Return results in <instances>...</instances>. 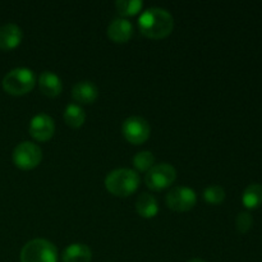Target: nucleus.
Segmentation results:
<instances>
[{"mask_svg":"<svg viewBox=\"0 0 262 262\" xmlns=\"http://www.w3.org/2000/svg\"><path fill=\"white\" fill-rule=\"evenodd\" d=\"M38 87L45 96L56 97L60 95L61 90H63V83L55 73L45 71L38 77Z\"/></svg>","mask_w":262,"mask_h":262,"instance_id":"nucleus-13","label":"nucleus"},{"mask_svg":"<svg viewBox=\"0 0 262 262\" xmlns=\"http://www.w3.org/2000/svg\"><path fill=\"white\" fill-rule=\"evenodd\" d=\"M166 205L176 212H187L197 204V194L189 187H174L166 194Z\"/></svg>","mask_w":262,"mask_h":262,"instance_id":"nucleus-8","label":"nucleus"},{"mask_svg":"<svg viewBox=\"0 0 262 262\" xmlns=\"http://www.w3.org/2000/svg\"><path fill=\"white\" fill-rule=\"evenodd\" d=\"M92 252L89 246L83 243H73L63 251V262H91Z\"/></svg>","mask_w":262,"mask_h":262,"instance_id":"nucleus-14","label":"nucleus"},{"mask_svg":"<svg viewBox=\"0 0 262 262\" xmlns=\"http://www.w3.org/2000/svg\"><path fill=\"white\" fill-rule=\"evenodd\" d=\"M13 163L22 170L35 169L42 160V150L36 143L25 141L15 146L13 151Z\"/></svg>","mask_w":262,"mask_h":262,"instance_id":"nucleus-5","label":"nucleus"},{"mask_svg":"<svg viewBox=\"0 0 262 262\" xmlns=\"http://www.w3.org/2000/svg\"><path fill=\"white\" fill-rule=\"evenodd\" d=\"M177 170L173 165L168 163L155 164L150 170L146 173V186L152 191H161L176 182Z\"/></svg>","mask_w":262,"mask_h":262,"instance_id":"nucleus-6","label":"nucleus"},{"mask_svg":"<svg viewBox=\"0 0 262 262\" xmlns=\"http://www.w3.org/2000/svg\"><path fill=\"white\" fill-rule=\"evenodd\" d=\"M64 120L71 128H79L86 120V113L79 105L69 104L64 112Z\"/></svg>","mask_w":262,"mask_h":262,"instance_id":"nucleus-17","label":"nucleus"},{"mask_svg":"<svg viewBox=\"0 0 262 262\" xmlns=\"http://www.w3.org/2000/svg\"><path fill=\"white\" fill-rule=\"evenodd\" d=\"M123 136L133 145H142L150 138L151 128L147 120L142 117H129L122 125Z\"/></svg>","mask_w":262,"mask_h":262,"instance_id":"nucleus-7","label":"nucleus"},{"mask_svg":"<svg viewBox=\"0 0 262 262\" xmlns=\"http://www.w3.org/2000/svg\"><path fill=\"white\" fill-rule=\"evenodd\" d=\"M253 225V217L251 216L250 212H241L238 214L237 219H235V228L239 233L245 234L248 230L252 228Z\"/></svg>","mask_w":262,"mask_h":262,"instance_id":"nucleus-21","label":"nucleus"},{"mask_svg":"<svg viewBox=\"0 0 262 262\" xmlns=\"http://www.w3.org/2000/svg\"><path fill=\"white\" fill-rule=\"evenodd\" d=\"M23 32L19 26L7 23L0 27V50L9 51L22 42Z\"/></svg>","mask_w":262,"mask_h":262,"instance_id":"nucleus-10","label":"nucleus"},{"mask_svg":"<svg viewBox=\"0 0 262 262\" xmlns=\"http://www.w3.org/2000/svg\"><path fill=\"white\" fill-rule=\"evenodd\" d=\"M142 7L143 3L141 0H118L115 2V8H117L118 13L124 17L136 15L141 12Z\"/></svg>","mask_w":262,"mask_h":262,"instance_id":"nucleus-18","label":"nucleus"},{"mask_svg":"<svg viewBox=\"0 0 262 262\" xmlns=\"http://www.w3.org/2000/svg\"><path fill=\"white\" fill-rule=\"evenodd\" d=\"M133 35V26L125 18H115L107 27V36L117 43H124L129 41Z\"/></svg>","mask_w":262,"mask_h":262,"instance_id":"nucleus-11","label":"nucleus"},{"mask_svg":"<svg viewBox=\"0 0 262 262\" xmlns=\"http://www.w3.org/2000/svg\"><path fill=\"white\" fill-rule=\"evenodd\" d=\"M205 201L209 202L211 205H219L225 200V191L222 186L217 184H212V186L207 187L204 192Z\"/></svg>","mask_w":262,"mask_h":262,"instance_id":"nucleus-20","label":"nucleus"},{"mask_svg":"<svg viewBox=\"0 0 262 262\" xmlns=\"http://www.w3.org/2000/svg\"><path fill=\"white\" fill-rule=\"evenodd\" d=\"M138 27L145 37L161 40L168 37L173 31V15L163 8H148L138 18Z\"/></svg>","mask_w":262,"mask_h":262,"instance_id":"nucleus-1","label":"nucleus"},{"mask_svg":"<svg viewBox=\"0 0 262 262\" xmlns=\"http://www.w3.org/2000/svg\"><path fill=\"white\" fill-rule=\"evenodd\" d=\"M140 186V177L132 169H115L105 178V187L117 197H128L137 191Z\"/></svg>","mask_w":262,"mask_h":262,"instance_id":"nucleus-2","label":"nucleus"},{"mask_svg":"<svg viewBox=\"0 0 262 262\" xmlns=\"http://www.w3.org/2000/svg\"><path fill=\"white\" fill-rule=\"evenodd\" d=\"M133 165L138 171L147 173L155 165V156L150 151H141V152L136 154V156L133 158Z\"/></svg>","mask_w":262,"mask_h":262,"instance_id":"nucleus-19","label":"nucleus"},{"mask_svg":"<svg viewBox=\"0 0 262 262\" xmlns=\"http://www.w3.org/2000/svg\"><path fill=\"white\" fill-rule=\"evenodd\" d=\"M20 262H58V250L46 239H32L23 246Z\"/></svg>","mask_w":262,"mask_h":262,"instance_id":"nucleus-4","label":"nucleus"},{"mask_svg":"<svg viewBox=\"0 0 262 262\" xmlns=\"http://www.w3.org/2000/svg\"><path fill=\"white\" fill-rule=\"evenodd\" d=\"M136 210L138 215L145 219L155 217L159 212V205L155 197L150 193H142L136 201Z\"/></svg>","mask_w":262,"mask_h":262,"instance_id":"nucleus-15","label":"nucleus"},{"mask_svg":"<svg viewBox=\"0 0 262 262\" xmlns=\"http://www.w3.org/2000/svg\"><path fill=\"white\" fill-rule=\"evenodd\" d=\"M188 262H206V261L202 260V258H192V260H189Z\"/></svg>","mask_w":262,"mask_h":262,"instance_id":"nucleus-22","label":"nucleus"},{"mask_svg":"<svg viewBox=\"0 0 262 262\" xmlns=\"http://www.w3.org/2000/svg\"><path fill=\"white\" fill-rule=\"evenodd\" d=\"M72 97L74 99V101L79 102V104H94L99 97V90H97L96 84H94L92 82L81 81L74 84L73 90H72Z\"/></svg>","mask_w":262,"mask_h":262,"instance_id":"nucleus-12","label":"nucleus"},{"mask_svg":"<svg viewBox=\"0 0 262 262\" xmlns=\"http://www.w3.org/2000/svg\"><path fill=\"white\" fill-rule=\"evenodd\" d=\"M36 84V76L28 68H15L5 74L3 78V89L13 96H22L33 90Z\"/></svg>","mask_w":262,"mask_h":262,"instance_id":"nucleus-3","label":"nucleus"},{"mask_svg":"<svg viewBox=\"0 0 262 262\" xmlns=\"http://www.w3.org/2000/svg\"><path fill=\"white\" fill-rule=\"evenodd\" d=\"M30 135L40 142H46L55 133V123L48 114H37L30 122Z\"/></svg>","mask_w":262,"mask_h":262,"instance_id":"nucleus-9","label":"nucleus"},{"mask_svg":"<svg viewBox=\"0 0 262 262\" xmlns=\"http://www.w3.org/2000/svg\"><path fill=\"white\" fill-rule=\"evenodd\" d=\"M242 202L247 209H257L262 205V184L252 183L245 189Z\"/></svg>","mask_w":262,"mask_h":262,"instance_id":"nucleus-16","label":"nucleus"}]
</instances>
